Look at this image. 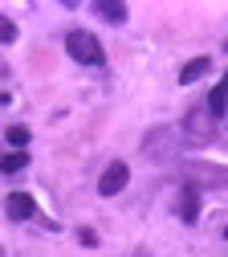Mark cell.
<instances>
[{
    "instance_id": "16",
    "label": "cell",
    "mask_w": 228,
    "mask_h": 257,
    "mask_svg": "<svg viewBox=\"0 0 228 257\" xmlns=\"http://www.w3.org/2000/svg\"><path fill=\"white\" fill-rule=\"evenodd\" d=\"M0 257H5V253H0Z\"/></svg>"
},
{
    "instance_id": "3",
    "label": "cell",
    "mask_w": 228,
    "mask_h": 257,
    "mask_svg": "<svg viewBox=\"0 0 228 257\" xmlns=\"http://www.w3.org/2000/svg\"><path fill=\"white\" fill-rule=\"evenodd\" d=\"M147 155L151 159H171L175 155V131L171 126H159V131L147 135Z\"/></svg>"
},
{
    "instance_id": "12",
    "label": "cell",
    "mask_w": 228,
    "mask_h": 257,
    "mask_svg": "<svg viewBox=\"0 0 228 257\" xmlns=\"http://www.w3.org/2000/svg\"><path fill=\"white\" fill-rule=\"evenodd\" d=\"M5 139H9L13 147H25V143H29V126H21V122H17V126H9Z\"/></svg>"
},
{
    "instance_id": "15",
    "label": "cell",
    "mask_w": 228,
    "mask_h": 257,
    "mask_svg": "<svg viewBox=\"0 0 228 257\" xmlns=\"http://www.w3.org/2000/svg\"><path fill=\"white\" fill-rule=\"evenodd\" d=\"M224 49H228V41H224Z\"/></svg>"
},
{
    "instance_id": "4",
    "label": "cell",
    "mask_w": 228,
    "mask_h": 257,
    "mask_svg": "<svg viewBox=\"0 0 228 257\" xmlns=\"http://www.w3.org/2000/svg\"><path fill=\"white\" fill-rule=\"evenodd\" d=\"M187 176H191L195 184H212V188H220V184H228V168H216V164H204V159H195V164H187Z\"/></svg>"
},
{
    "instance_id": "1",
    "label": "cell",
    "mask_w": 228,
    "mask_h": 257,
    "mask_svg": "<svg viewBox=\"0 0 228 257\" xmlns=\"http://www.w3.org/2000/svg\"><path fill=\"white\" fill-rule=\"evenodd\" d=\"M65 53H70L78 66H102L106 61L102 41H98L94 33H86V29H70V33H65Z\"/></svg>"
},
{
    "instance_id": "9",
    "label": "cell",
    "mask_w": 228,
    "mask_h": 257,
    "mask_svg": "<svg viewBox=\"0 0 228 257\" xmlns=\"http://www.w3.org/2000/svg\"><path fill=\"white\" fill-rule=\"evenodd\" d=\"M208 114H212V118H224V114H228V78L208 94Z\"/></svg>"
},
{
    "instance_id": "11",
    "label": "cell",
    "mask_w": 228,
    "mask_h": 257,
    "mask_svg": "<svg viewBox=\"0 0 228 257\" xmlns=\"http://www.w3.org/2000/svg\"><path fill=\"white\" fill-rule=\"evenodd\" d=\"M25 164H29L25 151H0V172H5V176H17Z\"/></svg>"
},
{
    "instance_id": "10",
    "label": "cell",
    "mask_w": 228,
    "mask_h": 257,
    "mask_svg": "<svg viewBox=\"0 0 228 257\" xmlns=\"http://www.w3.org/2000/svg\"><path fill=\"white\" fill-rule=\"evenodd\" d=\"M208 66H212V61H208V57H191V61H187V66L179 70V82H183V86H191L195 78H204V74H208Z\"/></svg>"
},
{
    "instance_id": "7",
    "label": "cell",
    "mask_w": 228,
    "mask_h": 257,
    "mask_svg": "<svg viewBox=\"0 0 228 257\" xmlns=\"http://www.w3.org/2000/svg\"><path fill=\"white\" fill-rule=\"evenodd\" d=\"M195 216H200V192H195V184H187L179 192V220L195 224Z\"/></svg>"
},
{
    "instance_id": "6",
    "label": "cell",
    "mask_w": 228,
    "mask_h": 257,
    "mask_svg": "<svg viewBox=\"0 0 228 257\" xmlns=\"http://www.w3.org/2000/svg\"><path fill=\"white\" fill-rule=\"evenodd\" d=\"M5 212H9L13 220H29L33 212H37V200H33L29 192H13V196L5 200Z\"/></svg>"
},
{
    "instance_id": "5",
    "label": "cell",
    "mask_w": 228,
    "mask_h": 257,
    "mask_svg": "<svg viewBox=\"0 0 228 257\" xmlns=\"http://www.w3.org/2000/svg\"><path fill=\"white\" fill-rule=\"evenodd\" d=\"M183 131H187V139H195V143H208V139H212V114H208V110H187Z\"/></svg>"
},
{
    "instance_id": "8",
    "label": "cell",
    "mask_w": 228,
    "mask_h": 257,
    "mask_svg": "<svg viewBox=\"0 0 228 257\" xmlns=\"http://www.w3.org/2000/svg\"><path fill=\"white\" fill-rule=\"evenodd\" d=\"M94 13L102 17V21H110V25H122L126 21V5H122V0H98Z\"/></svg>"
},
{
    "instance_id": "2",
    "label": "cell",
    "mask_w": 228,
    "mask_h": 257,
    "mask_svg": "<svg viewBox=\"0 0 228 257\" xmlns=\"http://www.w3.org/2000/svg\"><path fill=\"white\" fill-rule=\"evenodd\" d=\"M126 180H130V168L122 164V159H114V164L98 176V192H102V196H118V192L126 188Z\"/></svg>"
},
{
    "instance_id": "14",
    "label": "cell",
    "mask_w": 228,
    "mask_h": 257,
    "mask_svg": "<svg viewBox=\"0 0 228 257\" xmlns=\"http://www.w3.org/2000/svg\"><path fill=\"white\" fill-rule=\"evenodd\" d=\"M224 237H228V229H224Z\"/></svg>"
},
{
    "instance_id": "13",
    "label": "cell",
    "mask_w": 228,
    "mask_h": 257,
    "mask_svg": "<svg viewBox=\"0 0 228 257\" xmlns=\"http://www.w3.org/2000/svg\"><path fill=\"white\" fill-rule=\"evenodd\" d=\"M17 41V25L9 17H0V45H13Z\"/></svg>"
}]
</instances>
